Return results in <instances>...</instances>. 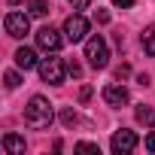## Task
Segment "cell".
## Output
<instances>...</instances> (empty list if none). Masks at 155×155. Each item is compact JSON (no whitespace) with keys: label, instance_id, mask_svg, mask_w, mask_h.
<instances>
[{"label":"cell","instance_id":"9c48e42d","mask_svg":"<svg viewBox=\"0 0 155 155\" xmlns=\"http://www.w3.org/2000/svg\"><path fill=\"white\" fill-rule=\"evenodd\" d=\"M15 64L21 70H34V67H40V58L31 46H21V49H15Z\"/></svg>","mask_w":155,"mask_h":155},{"label":"cell","instance_id":"6da1fadb","mask_svg":"<svg viewBox=\"0 0 155 155\" xmlns=\"http://www.w3.org/2000/svg\"><path fill=\"white\" fill-rule=\"evenodd\" d=\"M52 122H55L52 104H49L43 94H34V97L28 101V107H25V125L34 128V131H43V128H49Z\"/></svg>","mask_w":155,"mask_h":155},{"label":"cell","instance_id":"ffe728a7","mask_svg":"<svg viewBox=\"0 0 155 155\" xmlns=\"http://www.w3.org/2000/svg\"><path fill=\"white\" fill-rule=\"evenodd\" d=\"M70 6H73V9H88L91 0H70Z\"/></svg>","mask_w":155,"mask_h":155},{"label":"cell","instance_id":"5bb4252c","mask_svg":"<svg viewBox=\"0 0 155 155\" xmlns=\"http://www.w3.org/2000/svg\"><path fill=\"white\" fill-rule=\"evenodd\" d=\"M73 149H76V152H88V155H101V146H97V143H88V140L76 143Z\"/></svg>","mask_w":155,"mask_h":155},{"label":"cell","instance_id":"30bf717a","mask_svg":"<svg viewBox=\"0 0 155 155\" xmlns=\"http://www.w3.org/2000/svg\"><path fill=\"white\" fill-rule=\"evenodd\" d=\"M3 149H6L9 155H21V152H25V137H18V134H6V137H3Z\"/></svg>","mask_w":155,"mask_h":155},{"label":"cell","instance_id":"d6986e66","mask_svg":"<svg viewBox=\"0 0 155 155\" xmlns=\"http://www.w3.org/2000/svg\"><path fill=\"white\" fill-rule=\"evenodd\" d=\"M128 76H131V67H128V64L116 67V79H128Z\"/></svg>","mask_w":155,"mask_h":155},{"label":"cell","instance_id":"52a82bcc","mask_svg":"<svg viewBox=\"0 0 155 155\" xmlns=\"http://www.w3.org/2000/svg\"><path fill=\"white\" fill-rule=\"evenodd\" d=\"M110 149H113L116 155H128V152H134V149H137V134H134V131H128V128L116 131V134H113V140H110Z\"/></svg>","mask_w":155,"mask_h":155},{"label":"cell","instance_id":"7c38bea8","mask_svg":"<svg viewBox=\"0 0 155 155\" xmlns=\"http://www.w3.org/2000/svg\"><path fill=\"white\" fill-rule=\"evenodd\" d=\"M140 43H143L146 55H155V25H149V28L140 34Z\"/></svg>","mask_w":155,"mask_h":155},{"label":"cell","instance_id":"5b68a950","mask_svg":"<svg viewBox=\"0 0 155 155\" xmlns=\"http://www.w3.org/2000/svg\"><path fill=\"white\" fill-rule=\"evenodd\" d=\"M3 28H6V34H9V37L21 40V37L31 31V15H25V12H6Z\"/></svg>","mask_w":155,"mask_h":155},{"label":"cell","instance_id":"ac0fdd59","mask_svg":"<svg viewBox=\"0 0 155 155\" xmlns=\"http://www.w3.org/2000/svg\"><path fill=\"white\" fill-rule=\"evenodd\" d=\"M94 18H97V25H110V12L107 9H94Z\"/></svg>","mask_w":155,"mask_h":155},{"label":"cell","instance_id":"9a60e30c","mask_svg":"<svg viewBox=\"0 0 155 155\" xmlns=\"http://www.w3.org/2000/svg\"><path fill=\"white\" fill-rule=\"evenodd\" d=\"M3 82H6V88H18V85H21V76H18L15 70H6V76H3Z\"/></svg>","mask_w":155,"mask_h":155},{"label":"cell","instance_id":"7a4b0ae2","mask_svg":"<svg viewBox=\"0 0 155 155\" xmlns=\"http://www.w3.org/2000/svg\"><path fill=\"white\" fill-rule=\"evenodd\" d=\"M85 58H88V64L94 70H104L110 64V46H107V40L101 34H94V37L85 40Z\"/></svg>","mask_w":155,"mask_h":155},{"label":"cell","instance_id":"cb8c5ba5","mask_svg":"<svg viewBox=\"0 0 155 155\" xmlns=\"http://www.w3.org/2000/svg\"><path fill=\"white\" fill-rule=\"evenodd\" d=\"M6 3H9V6H18V3H21V0H6Z\"/></svg>","mask_w":155,"mask_h":155},{"label":"cell","instance_id":"277c9868","mask_svg":"<svg viewBox=\"0 0 155 155\" xmlns=\"http://www.w3.org/2000/svg\"><path fill=\"white\" fill-rule=\"evenodd\" d=\"M88 18L85 15H79V12H73V15H67V21H64V37H67V43H82L85 37H88Z\"/></svg>","mask_w":155,"mask_h":155},{"label":"cell","instance_id":"3957f363","mask_svg":"<svg viewBox=\"0 0 155 155\" xmlns=\"http://www.w3.org/2000/svg\"><path fill=\"white\" fill-rule=\"evenodd\" d=\"M40 76H43V82H49V85H61L64 76H67V64L55 52H49V58L40 61Z\"/></svg>","mask_w":155,"mask_h":155},{"label":"cell","instance_id":"ba28073f","mask_svg":"<svg viewBox=\"0 0 155 155\" xmlns=\"http://www.w3.org/2000/svg\"><path fill=\"white\" fill-rule=\"evenodd\" d=\"M104 101H107V107H125L128 101H131V94H128V88L125 85H104Z\"/></svg>","mask_w":155,"mask_h":155},{"label":"cell","instance_id":"2e32d148","mask_svg":"<svg viewBox=\"0 0 155 155\" xmlns=\"http://www.w3.org/2000/svg\"><path fill=\"white\" fill-rule=\"evenodd\" d=\"M61 122H64L67 128H73V125H76V113H73L70 107H67V110H61Z\"/></svg>","mask_w":155,"mask_h":155},{"label":"cell","instance_id":"e0dca14e","mask_svg":"<svg viewBox=\"0 0 155 155\" xmlns=\"http://www.w3.org/2000/svg\"><path fill=\"white\" fill-rule=\"evenodd\" d=\"M67 73L73 76V79H79V76H82V67L76 64V61H70V64H67Z\"/></svg>","mask_w":155,"mask_h":155},{"label":"cell","instance_id":"8992f818","mask_svg":"<svg viewBox=\"0 0 155 155\" xmlns=\"http://www.w3.org/2000/svg\"><path fill=\"white\" fill-rule=\"evenodd\" d=\"M64 40H67V37H61V31H55L52 25H46V28L37 31V46H40L43 52H58V49L64 46Z\"/></svg>","mask_w":155,"mask_h":155},{"label":"cell","instance_id":"4fadbf2b","mask_svg":"<svg viewBox=\"0 0 155 155\" xmlns=\"http://www.w3.org/2000/svg\"><path fill=\"white\" fill-rule=\"evenodd\" d=\"M28 12H31L34 18H46V15H49V3H46V0H31V3H28Z\"/></svg>","mask_w":155,"mask_h":155},{"label":"cell","instance_id":"44dd1931","mask_svg":"<svg viewBox=\"0 0 155 155\" xmlns=\"http://www.w3.org/2000/svg\"><path fill=\"white\" fill-rule=\"evenodd\" d=\"M88 97H91V88L82 85V88H79V104H88Z\"/></svg>","mask_w":155,"mask_h":155},{"label":"cell","instance_id":"7402d4cb","mask_svg":"<svg viewBox=\"0 0 155 155\" xmlns=\"http://www.w3.org/2000/svg\"><path fill=\"white\" fill-rule=\"evenodd\" d=\"M113 6H119V9H131L134 0H113Z\"/></svg>","mask_w":155,"mask_h":155},{"label":"cell","instance_id":"603a6c76","mask_svg":"<svg viewBox=\"0 0 155 155\" xmlns=\"http://www.w3.org/2000/svg\"><path fill=\"white\" fill-rule=\"evenodd\" d=\"M146 149H149V152H155V131H152V134H146Z\"/></svg>","mask_w":155,"mask_h":155},{"label":"cell","instance_id":"8fae6325","mask_svg":"<svg viewBox=\"0 0 155 155\" xmlns=\"http://www.w3.org/2000/svg\"><path fill=\"white\" fill-rule=\"evenodd\" d=\"M134 116H137V122H140V125H146V128H152V125H155V113H152L146 104H137Z\"/></svg>","mask_w":155,"mask_h":155}]
</instances>
